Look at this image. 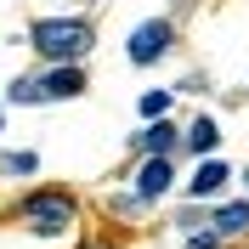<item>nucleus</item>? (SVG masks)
I'll list each match as a JSON object with an SVG mask.
<instances>
[{"label":"nucleus","mask_w":249,"mask_h":249,"mask_svg":"<svg viewBox=\"0 0 249 249\" xmlns=\"http://www.w3.org/2000/svg\"><path fill=\"white\" fill-rule=\"evenodd\" d=\"M170 181H176V170H170V159H142V170H136V198L147 204V198H159V193H170Z\"/></svg>","instance_id":"5"},{"label":"nucleus","mask_w":249,"mask_h":249,"mask_svg":"<svg viewBox=\"0 0 249 249\" xmlns=\"http://www.w3.org/2000/svg\"><path fill=\"white\" fill-rule=\"evenodd\" d=\"M176 46V29H170V17H147V23H136L130 29V40H124V57L136 62V68H153L164 51Z\"/></svg>","instance_id":"2"},{"label":"nucleus","mask_w":249,"mask_h":249,"mask_svg":"<svg viewBox=\"0 0 249 249\" xmlns=\"http://www.w3.org/2000/svg\"><path fill=\"white\" fill-rule=\"evenodd\" d=\"M176 142H181V130H176V124H164V119L142 130V147H147L153 159H170V147H176Z\"/></svg>","instance_id":"8"},{"label":"nucleus","mask_w":249,"mask_h":249,"mask_svg":"<svg viewBox=\"0 0 249 249\" xmlns=\"http://www.w3.org/2000/svg\"><path fill=\"white\" fill-rule=\"evenodd\" d=\"M6 96H12V102H46V96H40V79H17Z\"/></svg>","instance_id":"12"},{"label":"nucleus","mask_w":249,"mask_h":249,"mask_svg":"<svg viewBox=\"0 0 249 249\" xmlns=\"http://www.w3.org/2000/svg\"><path fill=\"white\" fill-rule=\"evenodd\" d=\"M227 176H232V164H221L215 153L204 159L198 170H193V181H187V193H193V198H215L221 187H227Z\"/></svg>","instance_id":"6"},{"label":"nucleus","mask_w":249,"mask_h":249,"mask_svg":"<svg viewBox=\"0 0 249 249\" xmlns=\"http://www.w3.org/2000/svg\"><path fill=\"white\" fill-rule=\"evenodd\" d=\"M0 124H6V113H0Z\"/></svg>","instance_id":"14"},{"label":"nucleus","mask_w":249,"mask_h":249,"mask_svg":"<svg viewBox=\"0 0 249 249\" xmlns=\"http://www.w3.org/2000/svg\"><path fill=\"white\" fill-rule=\"evenodd\" d=\"M215 142H221V124H215V119H193V130H187V147H193V153L210 159V153H215Z\"/></svg>","instance_id":"9"},{"label":"nucleus","mask_w":249,"mask_h":249,"mask_svg":"<svg viewBox=\"0 0 249 249\" xmlns=\"http://www.w3.org/2000/svg\"><path fill=\"white\" fill-rule=\"evenodd\" d=\"M170 113V91H147L142 96V119H164Z\"/></svg>","instance_id":"11"},{"label":"nucleus","mask_w":249,"mask_h":249,"mask_svg":"<svg viewBox=\"0 0 249 249\" xmlns=\"http://www.w3.org/2000/svg\"><path fill=\"white\" fill-rule=\"evenodd\" d=\"M34 170H40V153H29V147L0 159V176H34Z\"/></svg>","instance_id":"10"},{"label":"nucleus","mask_w":249,"mask_h":249,"mask_svg":"<svg viewBox=\"0 0 249 249\" xmlns=\"http://www.w3.org/2000/svg\"><path fill=\"white\" fill-rule=\"evenodd\" d=\"M23 215H29L34 232H68V221H74V198H68L62 187H51V193H34V198L23 204Z\"/></svg>","instance_id":"3"},{"label":"nucleus","mask_w":249,"mask_h":249,"mask_svg":"<svg viewBox=\"0 0 249 249\" xmlns=\"http://www.w3.org/2000/svg\"><path fill=\"white\" fill-rule=\"evenodd\" d=\"M91 23L85 17H40L29 29V46L40 51L46 62H79L85 51H91Z\"/></svg>","instance_id":"1"},{"label":"nucleus","mask_w":249,"mask_h":249,"mask_svg":"<svg viewBox=\"0 0 249 249\" xmlns=\"http://www.w3.org/2000/svg\"><path fill=\"white\" fill-rule=\"evenodd\" d=\"M40 96H46V102L85 96V68H79V62H51L46 74H40Z\"/></svg>","instance_id":"4"},{"label":"nucleus","mask_w":249,"mask_h":249,"mask_svg":"<svg viewBox=\"0 0 249 249\" xmlns=\"http://www.w3.org/2000/svg\"><path fill=\"white\" fill-rule=\"evenodd\" d=\"M187 249H215V232H204V238H193Z\"/></svg>","instance_id":"13"},{"label":"nucleus","mask_w":249,"mask_h":249,"mask_svg":"<svg viewBox=\"0 0 249 249\" xmlns=\"http://www.w3.org/2000/svg\"><path fill=\"white\" fill-rule=\"evenodd\" d=\"M244 176H249V170H244Z\"/></svg>","instance_id":"15"},{"label":"nucleus","mask_w":249,"mask_h":249,"mask_svg":"<svg viewBox=\"0 0 249 249\" xmlns=\"http://www.w3.org/2000/svg\"><path fill=\"white\" fill-rule=\"evenodd\" d=\"M232 232H249V198H232L215 210V238H232Z\"/></svg>","instance_id":"7"}]
</instances>
